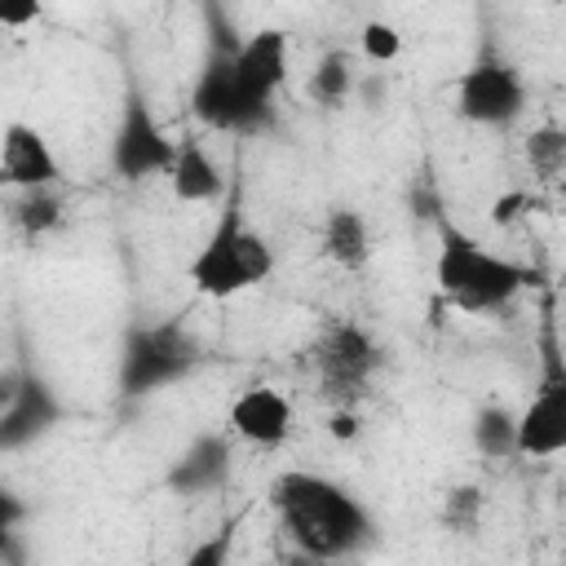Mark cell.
Segmentation results:
<instances>
[{
	"mask_svg": "<svg viewBox=\"0 0 566 566\" xmlns=\"http://www.w3.org/2000/svg\"><path fill=\"white\" fill-rule=\"evenodd\" d=\"M270 509L283 535L292 539V548L323 566L358 557L376 539V522L367 504L336 478L310 469H283L270 482Z\"/></svg>",
	"mask_w": 566,
	"mask_h": 566,
	"instance_id": "6da1fadb",
	"label": "cell"
},
{
	"mask_svg": "<svg viewBox=\"0 0 566 566\" xmlns=\"http://www.w3.org/2000/svg\"><path fill=\"white\" fill-rule=\"evenodd\" d=\"M274 274V248L265 243V234L243 217V195L239 186H230L221 221L212 226V234L199 243V252L186 265V279L199 296L212 301H230L239 292L261 287Z\"/></svg>",
	"mask_w": 566,
	"mask_h": 566,
	"instance_id": "7a4b0ae2",
	"label": "cell"
},
{
	"mask_svg": "<svg viewBox=\"0 0 566 566\" xmlns=\"http://www.w3.org/2000/svg\"><path fill=\"white\" fill-rule=\"evenodd\" d=\"M433 279L438 292L451 310L460 314H495L504 305H513V296L526 287V270L500 252H491L486 243H478L473 234L455 230V226H438V261H433Z\"/></svg>",
	"mask_w": 566,
	"mask_h": 566,
	"instance_id": "3957f363",
	"label": "cell"
},
{
	"mask_svg": "<svg viewBox=\"0 0 566 566\" xmlns=\"http://www.w3.org/2000/svg\"><path fill=\"white\" fill-rule=\"evenodd\" d=\"M310 371L327 407H358L385 367V349L371 327L354 318H327L310 340Z\"/></svg>",
	"mask_w": 566,
	"mask_h": 566,
	"instance_id": "277c9868",
	"label": "cell"
},
{
	"mask_svg": "<svg viewBox=\"0 0 566 566\" xmlns=\"http://www.w3.org/2000/svg\"><path fill=\"white\" fill-rule=\"evenodd\" d=\"M199 340L181 323H150L137 327L119 354V389L128 398H146L199 367Z\"/></svg>",
	"mask_w": 566,
	"mask_h": 566,
	"instance_id": "5b68a950",
	"label": "cell"
},
{
	"mask_svg": "<svg viewBox=\"0 0 566 566\" xmlns=\"http://www.w3.org/2000/svg\"><path fill=\"white\" fill-rule=\"evenodd\" d=\"M455 111L473 128H513L526 111V80L504 57H478L455 84Z\"/></svg>",
	"mask_w": 566,
	"mask_h": 566,
	"instance_id": "8992f818",
	"label": "cell"
},
{
	"mask_svg": "<svg viewBox=\"0 0 566 566\" xmlns=\"http://www.w3.org/2000/svg\"><path fill=\"white\" fill-rule=\"evenodd\" d=\"M234 44H239L234 35H221V40L212 44L208 62H203L199 75H195L190 111H195L199 124H208V128H217V133H256V128H265L270 119H261V115L243 102V93H239V84H234V75H230V53H234Z\"/></svg>",
	"mask_w": 566,
	"mask_h": 566,
	"instance_id": "52a82bcc",
	"label": "cell"
},
{
	"mask_svg": "<svg viewBox=\"0 0 566 566\" xmlns=\"http://www.w3.org/2000/svg\"><path fill=\"white\" fill-rule=\"evenodd\" d=\"M177 155V142L164 133V124L155 119V111L142 97L124 102L115 142H111V168L124 181H146V177H168Z\"/></svg>",
	"mask_w": 566,
	"mask_h": 566,
	"instance_id": "ba28073f",
	"label": "cell"
},
{
	"mask_svg": "<svg viewBox=\"0 0 566 566\" xmlns=\"http://www.w3.org/2000/svg\"><path fill=\"white\" fill-rule=\"evenodd\" d=\"M230 75L243 93V102L270 119L274 111V93L287 84V31L279 27H261L252 35H243L230 53Z\"/></svg>",
	"mask_w": 566,
	"mask_h": 566,
	"instance_id": "9c48e42d",
	"label": "cell"
},
{
	"mask_svg": "<svg viewBox=\"0 0 566 566\" xmlns=\"http://www.w3.org/2000/svg\"><path fill=\"white\" fill-rule=\"evenodd\" d=\"M566 451V376L548 363L539 394L513 416V455L517 460H553Z\"/></svg>",
	"mask_w": 566,
	"mask_h": 566,
	"instance_id": "30bf717a",
	"label": "cell"
},
{
	"mask_svg": "<svg viewBox=\"0 0 566 566\" xmlns=\"http://www.w3.org/2000/svg\"><path fill=\"white\" fill-rule=\"evenodd\" d=\"M226 424L239 442H248L256 451H279L296 433V407L274 385H248V389L234 394V402L226 411Z\"/></svg>",
	"mask_w": 566,
	"mask_h": 566,
	"instance_id": "8fae6325",
	"label": "cell"
},
{
	"mask_svg": "<svg viewBox=\"0 0 566 566\" xmlns=\"http://www.w3.org/2000/svg\"><path fill=\"white\" fill-rule=\"evenodd\" d=\"M44 186H62V164L49 146V137L27 124V119H9L0 133V190H44Z\"/></svg>",
	"mask_w": 566,
	"mask_h": 566,
	"instance_id": "7c38bea8",
	"label": "cell"
},
{
	"mask_svg": "<svg viewBox=\"0 0 566 566\" xmlns=\"http://www.w3.org/2000/svg\"><path fill=\"white\" fill-rule=\"evenodd\" d=\"M62 420V402L49 389V380H40L35 371L22 367V380L13 389V398L0 407V455L9 451H27L40 438L53 433V424Z\"/></svg>",
	"mask_w": 566,
	"mask_h": 566,
	"instance_id": "4fadbf2b",
	"label": "cell"
},
{
	"mask_svg": "<svg viewBox=\"0 0 566 566\" xmlns=\"http://www.w3.org/2000/svg\"><path fill=\"white\" fill-rule=\"evenodd\" d=\"M168 195L186 208H203V203H221L230 195V177L217 164V155H208L199 142H181L168 168Z\"/></svg>",
	"mask_w": 566,
	"mask_h": 566,
	"instance_id": "5bb4252c",
	"label": "cell"
},
{
	"mask_svg": "<svg viewBox=\"0 0 566 566\" xmlns=\"http://www.w3.org/2000/svg\"><path fill=\"white\" fill-rule=\"evenodd\" d=\"M371 252H376V239H371V226H367V217L358 208L336 203V208L323 212V221H318V256L327 265H336L345 274H358V270H367Z\"/></svg>",
	"mask_w": 566,
	"mask_h": 566,
	"instance_id": "9a60e30c",
	"label": "cell"
},
{
	"mask_svg": "<svg viewBox=\"0 0 566 566\" xmlns=\"http://www.w3.org/2000/svg\"><path fill=\"white\" fill-rule=\"evenodd\" d=\"M0 212H4V226H9L22 243H40V239L57 234V230L66 226V217H71V212H66V195H62V186L13 190V195H4Z\"/></svg>",
	"mask_w": 566,
	"mask_h": 566,
	"instance_id": "2e32d148",
	"label": "cell"
},
{
	"mask_svg": "<svg viewBox=\"0 0 566 566\" xmlns=\"http://www.w3.org/2000/svg\"><path fill=\"white\" fill-rule=\"evenodd\" d=\"M230 442L226 438H212V433H203V438H195L190 447H186V455L168 469V486L177 491V495H208V491H217L226 478H230Z\"/></svg>",
	"mask_w": 566,
	"mask_h": 566,
	"instance_id": "e0dca14e",
	"label": "cell"
},
{
	"mask_svg": "<svg viewBox=\"0 0 566 566\" xmlns=\"http://www.w3.org/2000/svg\"><path fill=\"white\" fill-rule=\"evenodd\" d=\"M358 57L349 49H327L305 75V97L323 111H340L358 93Z\"/></svg>",
	"mask_w": 566,
	"mask_h": 566,
	"instance_id": "ac0fdd59",
	"label": "cell"
},
{
	"mask_svg": "<svg viewBox=\"0 0 566 566\" xmlns=\"http://www.w3.org/2000/svg\"><path fill=\"white\" fill-rule=\"evenodd\" d=\"M486 517V491L478 482H455L442 491L438 500V522L451 531V535H478Z\"/></svg>",
	"mask_w": 566,
	"mask_h": 566,
	"instance_id": "d6986e66",
	"label": "cell"
},
{
	"mask_svg": "<svg viewBox=\"0 0 566 566\" xmlns=\"http://www.w3.org/2000/svg\"><path fill=\"white\" fill-rule=\"evenodd\" d=\"M526 164H531V177L539 186H557L562 172H566V128L562 124L531 128V137H526Z\"/></svg>",
	"mask_w": 566,
	"mask_h": 566,
	"instance_id": "ffe728a7",
	"label": "cell"
},
{
	"mask_svg": "<svg viewBox=\"0 0 566 566\" xmlns=\"http://www.w3.org/2000/svg\"><path fill=\"white\" fill-rule=\"evenodd\" d=\"M473 447H478L486 460L513 455V411L486 402V407L473 416Z\"/></svg>",
	"mask_w": 566,
	"mask_h": 566,
	"instance_id": "44dd1931",
	"label": "cell"
},
{
	"mask_svg": "<svg viewBox=\"0 0 566 566\" xmlns=\"http://www.w3.org/2000/svg\"><path fill=\"white\" fill-rule=\"evenodd\" d=\"M358 53L371 66H389L402 53V31L394 22H385V18H371V22L358 27Z\"/></svg>",
	"mask_w": 566,
	"mask_h": 566,
	"instance_id": "7402d4cb",
	"label": "cell"
},
{
	"mask_svg": "<svg viewBox=\"0 0 566 566\" xmlns=\"http://www.w3.org/2000/svg\"><path fill=\"white\" fill-rule=\"evenodd\" d=\"M27 522V504L0 482V562H18V526Z\"/></svg>",
	"mask_w": 566,
	"mask_h": 566,
	"instance_id": "603a6c76",
	"label": "cell"
},
{
	"mask_svg": "<svg viewBox=\"0 0 566 566\" xmlns=\"http://www.w3.org/2000/svg\"><path fill=\"white\" fill-rule=\"evenodd\" d=\"M230 548H234V522H226L221 531H212L208 539H199L181 566H230Z\"/></svg>",
	"mask_w": 566,
	"mask_h": 566,
	"instance_id": "cb8c5ba5",
	"label": "cell"
},
{
	"mask_svg": "<svg viewBox=\"0 0 566 566\" xmlns=\"http://www.w3.org/2000/svg\"><path fill=\"white\" fill-rule=\"evenodd\" d=\"M327 438L336 442H358L363 438V411L358 407H327Z\"/></svg>",
	"mask_w": 566,
	"mask_h": 566,
	"instance_id": "d4e9b609",
	"label": "cell"
},
{
	"mask_svg": "<svg viewBox=\"0 0 566 566\" xmlns=\"http://www.w3.org/2000/svg\"><path fill=\"white\" fill-rule=\"evenodd\" d=\"M40 13H44L40 0H0V31H22L40 22Z\"/></svg>",
	"mask_w": 566,
	"mask_h": 566,
	"instance_id": "484cf974",
	"label": "cell"
},
{
	"mask_svg": "<svg viewBox=\"0 0 566 566\" xmlns=\"http://www.w3.org/2000/svg\"><path fill=\"white\" fill-rule=\"evenodd\" d=\"M531 212V195L526 190H504L495 203H491V221L495 226H513V221H522Z\"/></svg>",
	"mask_w": 566,
	"mask_h": 566,
	"instance_id": "4316f807",
	"label": "cell"
}]
</instances>
